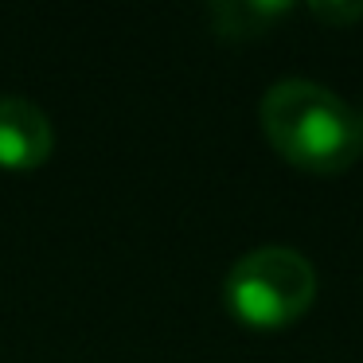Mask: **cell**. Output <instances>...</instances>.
Wrapping results in <instances>:
<instances>
[{
	"mask_svg": "<svg viewBox=\"0 0 363 363\" xmlns=\"http://www.w3.org/2000/svg\"><path fill=\"white\" fill-rule=\"evenodd\" d=\"M316 301V269L293 246H258L227 269L223 305L254 332L297 324Z\"/></svg>",
	"mask_w": 363,
	"mask_h": 363,
	"instance_id": "obj_2",
	"label": "cell"
},
{
	"mask_svg": "<svg viewBox=\"0 0 363 363\" xmlns=\"http://www.w3.org/2000/svg\"><path fill=\"white\" fill-rule=\"evenodd\" d=\"M285 12H289L285 4H219L215 9V28H219V35L246 40V35L269 32V24L281 20Z\"/></svg>",
	"mask_w": 363,
	"mask_h": 363,
	"instance_id": "obj_4",
	"label": "cell"
},
{
	"mask_svg": "<svg viewBox=\"0 0 363 363\" xmlns=\"http://www.w3.org/2000/svg\"><path fill=\"white\" fill-rule=\"evenodd\" d=\"M262 129L277 157L313 176H340L363 157V118L308 79H281L266 90Z\"/></svg>",
	"mask_w": 363,
	"mask_h": 363,
	"instance_id": "obj_1",
	"label": "cell"
},
{
	"mask_svg": "<svg viewBox=\"0 0 363 363\" xmlns=\"http://www.w3.org/2000/svg\"><path fill=\"white\" fill-rule=\"evenodd\" d=\"M55 152V129L48 113L20 94H0V168L35 172Z\"/></svg>",
	"mask_w": 363,
	"mask_h": 363,
	"instance_id": "obj_3",
	"label": "cell"
},
{
	"mask_svg": "<svg viewBox=\"0 0 363 363\" xmlns=\"http://www.w3.org/2000/svg\"><path fill=\"white\" fill-rule=\"evenodd\" d=\"M313 16L316 20H324V24H328V20H336V24H355V20H359L363 16V4H352V9H340V4H336V9H328V4H313Z\"/></svg>",
	"mask_w": 363,
	"mask_h": 363,
	"instance_id": "obj_5",
	"label": "cell"
}]
</instances>
